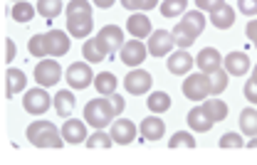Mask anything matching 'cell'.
<instances>
[{"label":"cell","instance_id":"1","mask_svg":"<svg viewBox=\"0 0 257 165\" xmlns=\"http://www.w3.org/2000/svg\"><path fill=\"white\" fill-rule=\"evenodd\" d=\"M205 28V18H203V10H193L188 15H183V20L173 28V37H176V44L181 50H188L193 42L198 40V34L203 32Z\"/></svg>","mask_w":257,"mask_h":165},{"label":"cell","instance_id":"2","mask_svg":"<svg viewBox=\"0 0 257 165\" xmlns=\"http://www.w3.org/2000/svg\"><path fill=\"white\" fill-rule=\"evenodd\" d=\"M28 140L35 148H62L64 136L50 121H32L28 126Z\"/></svg>","mask_w":257,"mask_h":165},{"label":"cell","instance_id":"3","mask_svg":"<svg viewBox=\"0 0 257 165\" xmlns=\"http://www.w3.org/2000/svg\"><path fill=\"white\" fill-rule=\"evenodd\" d=\"M111 118H116V108H114L111 99H92L84 106V121L94 128L109 126Z\"/></svg>","mask_w":257,"mask_h":165},{"label":"cell","instance_id":"4","mask_svg":"<svg viewBox=\"0 0 257 165\" xmlns=\"http://www.w3.org/2000/svg\"><path fill=\"white\" fill-rule=\"evenodd\" d=\"M183 94H186V99H191V101L208 99V94H210L208 74H205V72H200V74H188V79H183Z\"/></svg>","mask_w":257,"mask_h":165},{"label":"cell","instance_id":"5","mask_svg":"<svg viewBox=\"0 0 257 165\" xmlns=\"http://www.w3.org/2000/svg\"><path fill=\"white\" fill-rule=\"evenodd\" d=\"M35 79H37L40 86H55L62 79V66L55 60H42L35 66Z\"/></svg>","mask_w":257,"mask_h":165},{"label":"cell","instance_id":"6","mask_svg":"<svg viewBox=\"0 0 257 165\" xmlns=\"http://www.w3.org/2000/svg\"><path fill=\"white\" fill-rule=\"evenodd\" d=\"M151 84H154V76H151L146 69H134V72H128L126 79H124V86H126V92H128V94H134V96L149 94Z\"/></svg>","mask_w":257,"mask_h":165},{"label":"cell","instance_id":"7","mask_svg":"<svg viewBox=\"0 0 257 165\" xmlns=\"http://www.w3.org/2000/svg\"><path fill=\"white\" fill-rule=\"evenodd\" d=\"M50 94L45 92V86H37V89H30L28 94H25V99H23V106H25V111L32 114V116H42L47 108H50Z\"/></svg>","mask_w":257,"mask_h":165},{"label":"cell","instance_id":"8","mask_svg":"<svg viewBox=\"0 0 257 165\" xmlns=\"http://www.w3.org/2000/svg\"><path fill=\"white\" fill-rule=\"evenodd\" d=\"M173 44H176L173 32H168V30H156V32H151V37H149V54H154V57H166V54H171Z\"/></svg>","mask_w":257,"mask_h":165},{"label":"cell","instance_id":"9","mask_svg":"<svg viewBox=\"0 0 257 165\" xmlns=\"http://www.w3.org/2000/svg\"><path fill=\"white\" fill-rule=\"evenodd\" d=\"M92 79H94V74L89 69V62H74L67 69V82L72 89H87Z\"/></svg>","mask_w":257,"mask_h":165},{"label":"cell","instance_id":"10","mask_svg":"<svg viewBox=\"0 0 257 165\" xmlns=\"http://www.w3.org/2000/svg\"><path fill=\"white\" fill-rule=\"evenodd\" d=\"M146 44L141 42V40H131V42H126L121 50H119V60L124 62L126 66H139L144 60H146Z\"/></svg>","mask_w":257,"mask_h":165},{"label":"cell","instance_id":"11","mask_svg":"<svg viewBox=\"0 0 257 165\" xmlns=\"http://www.w3.org/2000/svg\"><path fill=\"white\" fill-rule=\"evenodd\" d=\"M104 44H106V50H109V54H114L116 50H121L126 42H124V30L121 28H116V25H104L99 34H96Z\"/></svg>","mask_w":257,"mask_h":165},{"label":"cell","instance_id":"12","mask_svg":"<svg viewBox=\"0 0 257 165\" xmlns=\"http://www.w3.org/2000/svg\"><path fill=\"white\" fill-rule=\"evenodd\" d=\"M186 121H188V126H191L195 133H208L210 128H213V116L203 108V106H195V108H191L188 111V116H186Z\"/></svg>","mask_w":257,"mask_h":165},{"label":"cell","instance_id":"13","mask_svg":"<svg viewBox=\"0 0 257 165\" xmlns=\"http://www.w3.org/2000/svg\"><path fill=\"white\" fill-rule=\"evenodd\" d=\"M223 57H220V52L218 50H213V47H205V50H200V54L195 57V64L200 72H205V74H210V72H215V69H223Z\"/></svg>","mask_w":257,"mask_h":165},{"label":"cell","instance_id":"14","mask_svg":"<svg viewBox=\"0 0 257 165\" xmlns=\"http://www.w3.org/2000/svg\"><path fill=\"white\" fill-rule=\"evenodd\" d=\"M223 66L227 69L230 76H245L247 69H250V57H247L245 52H230V54L225 57Z\"/></svg>","mask_w":257,"mask_h":165},{"label":"cell","instance_id":"15","mask_svg":"<svg viewBox=\"0 0 257 165\" xmlns=\"http://www.w3.org/2000/svg\"><path fill=\"white\" fill-rule=\"evenodd\" d=\"M111 138H114V143H119V146H128V143L136 138V126H134L128 118H119V121H114V126H111Z\"/></svg>","mask_w":257,"mask_h":165},{"label":"cell","instance_id":"16","mask_svg":"<svg viewBox=\"0 0 257 165\" xmlns=\"http://www.w3.org/2000/svg\"><path fill=\"white\" fill-rule=\"evenodd\" d=\"M92 25H94V20H92V15H72V18H67V30L72 37H89L92 32Z\"/></svg>","mask_w":257,"mask_h":165},{"label":"cell","instance_id":"17","mask_svg":"<svg viewBox=\"0 0 257 165\" xmlns=\"http://www.w3.org/2000/svg\"><path fill=\"white\" fill-rule=\"evenodd\" d=\"M62 136L67 143H87V126H84V121L67 118L62 126Z\"/></svg>","mask_w":257,"mask_h":165},{"label":"cell","instance_id":"18","mask_svg":"<svg viewBox=\"0 0 257 165\" xmlns=\"http://www.w3.org/2000/svg\"><path fill=\"white\" fill-rule=\"evenodd\" d=\"M25 86H28L25 72H20V69H8L5 72V96L8 99L15 96L18 92H25Z\"/></svg>","mask_w":257,"mask_h":165},{"label":"cell","instance_id":"19","mask_svg":"<svg viewBox=\"0 0 257 165\" xmlns=\"http://www.w3.org/2000/svg\"><path fill=\"white\" fill-rule=\"evenodd\" d=\"M128 34H134L136 40H144V37H151V20L144 15V12H134L126 22Z\"/></svg>","mask_w":257,"mask_h":165},{"label":"cell","instance_id":"20","mask_svg":"<svg viewBox=\"0 0 257 165\" xmlns=\"http://www.w3.org/2000/svg\"><path fill=\"white\" fill-rule=\"evenodd\" d=\"M193 62H195V60L188 54V50H178V52L168 54V72H171V74H188Z\"/></svg>","mask_w":257,"mask_h":165},{"label":"cell","instance_id":"21","mask_svg":"<svg viewBox=\"0 0 257 165\" xmlns=\"http://www.w3.org/2000/svg\"><path fill=\"white\" fill-rule=\"evenodd\" d=\"M82 54H84V60H89V64H92V62H104L106 57H111V54H109V50H106V44H104L99 37L84 42Z\"/></svg>","mask_w":257,"mask_h":165},{"label":"cell","instance_id":"22","mask_svg":"<svg viewBox=\"0 0 257 165\" xmlns=\"http://www.w3.org/2000/svg\"><path fill=\"white\" fill-rule=\"evenodd\" d=\"M47 40H50V57H64L72 47V40L62 30H50Z\"/></svg>","mask_w":257,"mask_h":165},{"label":"cell","instance_id":"23","mask_svg":"<svg viewBox=\"0 0 257 165\" xmlns=\"http://www.w3.org/2000/svg\"><path fill=\"white\" fill-rule=\"evenodd\" d=\"M139 131H141V138H144V140H159V138H163V133H166V126H163L161 118L149 116V118L141 121Z\"/></svg>","mask_w":257,"mask_h":165},{"label":"cell","instance_id":"24","mask_svg":"<svg viewBox=\"0 0 257 165\" xmlns=\"http://www.w3.org/2000/svg\"><path fill=\"white\" fill-rule=\"evenodd\" d=\"M210 22H213V28H218V30H227V28H232V22H235V10L225 2L220 10L210 12Z\"/></svg>","mask_w":257,"mask_h":165},{"label":"cell","instance_id":"25","mask_svg":"<svg viewBox=\"0 0 257 165\" xmlns=\"http://www.w3.org/2000/svg\"><path fill=\"white\" fill-rule=\"evenodd\" d=\"M72 108H74V94L69 92V89H62V92H57V96H55V111L67 118V116H72Z\"/></svg>","mask_w":257,"mask_h":165},{"label":"cell","instance_id":"26","mask_svg":"<svg viewBox=\"0 0 257 165\" xmlns=\"http://www.w3.org/2000/svg\"><path fill=\"white\" fill-rule=\"evenodd\" d=\"M94 86H96L99 94L111 96V94L116 92V76H114L111 72H101V74H96L94 76Z\"/></svg>","mask_w":257,"mask_h":165},{"label":"cell","instance_id":"27","mask_svg":"<svg viewBox=\"0 0 257 165\" xmlns=\"http://www.w3.org/2000/svg\"><path fill=\"white\" fill-rule=\"evenodd\" d=\"M28 52H30L32 57H50V40H47V34H35L30 37V42H28Z\"/></svg>","mask_w":257,"mask_h":165},{"label":"cell","instance_id":"28","mask_svg":"<svg viewBox=\"0 0 257 165\" xmlns=\"http://www.w3.org/2000/svg\"><path fill=\"white\" fill-rule=\"evenodd\" d=\"M146 104H149V111L151 114H163V111L171 108V96L166 92H154V94H149Z\"/></svg>","mask_w":257,"mask_h":165},{"label":"cell","instance_id":"29","mask_svg":"<svg viewBox=\"0 0 257 165\" xmlns=\"http://www.w3.org/2000/svg\"><path fill=\"white\" fill-rule=\"evenodd\" d=\"M240 128L247 138H255L257 136V111L255 108H245L240 114Z\"/></svg>","mask_w":257,"mask_h":165},{"label":"cell","instance_id":"30","mask_svg":"<svg viewBox=\"0 0 257 165\" xmlns=\"http://www.w3.org/2000/svg\"><path fill=\"white\" fill-rule=\"evenodd\" d=\"M37 12L45 20H55L62 12V0H37Z\"/></svg>","mask_w":257,"mask_h":165},{"label":"cell","instance_id":"31","mask_svg":"<svg viewBox=\"0 0 257 165\" xmlns=\"http://www.w3.org/2000/svg\"><path fill=\"white\" fill-rule=\"evenodd\" d=\"M188 8V0H163L161 2V15L163 18H178Z\"/></svg>","mask_w":257,"mask_h":165},{"label":"cell","instance_id":"32","mask_svg":"<svg viewBox=\"0 0 257 165\" xmlns=\"http://www.w3.org/2000/svg\"><path fill=\"white\" fill-rule=\"evenodd\" d=\"M10 15H13V20H18V22H30L32 18H35V8H32L30 2L20 0V2H15V5H13Z\"/></svg>","mask_w":257,"mask_h":165},{"label":"cell","instance_id":"33","mask_svg":"<svg viewBox=\"0 0 257 165\" xmlns=\"http://www.w3.org/2000/svg\"><path fill=\"white\" fill-rule=\"evenodd\" d=\"M208 82H210V94H223L225 86H227V69H215L208 74Z\"/></svg>","mask_w":257,"mask_h":165},{"label":"cell","instance_id":"34","mask_svg":"<svg viewBox=\"0 0 257 165\" xmlns=\"http://www.w3.org/2000/svg\"><path fill=\"white\" fill-rule=\"evenodd\" d=\"M203 108L213 116V121L218 124V121H223L225 116H227V104L220 99H208L205 104H203Z\"/></svg>","mask_w":257,"mask_h":165},{"label":"cell","instance_id":"35","mask_svg":"<svg viewBox=\"0 0 257 165\" xmlns=\"http://www.w3.org/2000/svg\"><path fill=\"white\" fill-rule=\"evenodd\" d=\"M111 143H114V138L109 133H104L101 128H96V133H92L87 138V148H111Z\"/></svg>","mask_w":257,"mask_h":165},{"label":"cell","instance_id":"36","mask_svg":"<svg viewBox=\"0 0 257 165\" xmlns=\"http://www.w3.org/2000/svg\"><path fill=\"white\" fill-rule=\"evenodd\" d=\"M168 148H195V138L188 131H178L168 140Z\"/></svg>","mask_w":257,"mask_h":165},{"label":"cell","instance_id":"37","mask_svg":"<svg viewBox=\"0 0 257 165\" xmlns=\"http://www.w3.org/2000/svg\"><path fill=\"white\" fill-rule=\"evenodd\" d=\"M72 15H92V2L89 0H69L67 18H72Z\"/></svg>","mask_w":257,"mask_h":165},{"label":"cell","instance_id":"38","mask_svg":"<svg viewBox=\"0 0 257 165\" xmlns=\"http://www.w3.org/2000/svg\"><path fill=\"white\" fill-rule=\"evenodd\" d=\"M242 146L245 143H242V138L237 133H225L220 138V148H242Z\"/></svg>","mask_w":257,"mask_h":165},{"label":"cell","instance_id":"39","mask_svg":"<svg viewBox=\"0 0 257 165\" xmlns=\"http://www.w3.org/2000/svg\"><path fill=\"white\" fill-rule=\"evenodd\" d=\"M198 10H205V12H215L225 5V0H195Z\"/></svg>","mask_w":257,"mask_h":165},{"label":"cell","instance_id":"40","mask_svg":"<svg viewBox=\"0 0 257 165\" xmlns=\"http://www.w3.org/2000/svg\"><path fill=\"white\" fill-rule=\"evenodd\" d=\"M3 60H5V62L15 60V42H13L10 37H5V40H3Z\"/></svg>","mask_w":257,"mask_h":165},{"label":"cell","instance_id":"41","mask_svg":"<svg viewBox=\"0 0 257 165\" xmlns=\"http://www.w3.org/2000/svg\"><path fill=\"white\" fill-rule=\"evenodd\" d=\"M237 8L245 15H257V0H237Z\"/></svg>","mask_w":257,"mask_h":165},{"label":"cell","instance_id":"42","mask_svg":"<svg viewBox=\"0 0 257 165\" xmlns=\"http://www.w3.org/2000/svg\"><path fill=\"white\" fill-rule=\"evenodd\" d=\"M245 96L252 101V104H257V79H250L245 84Z\"/></svg>","mask_w":257,"mask_h":165},{"label":"cell","instance_id":"43","mask_svg":"<svg viewBox=\"0 0 257 165\" xmlns=\"http://www.w3.org/2000/svg\"><path fill=\"white\" fill-rule=\"evenodd\" d=\"M121 5H124L126 10H134V12L144 10V0H121Z\"/></svg>","mask_w":257,"mask_h":165},{"label":"cell","instance_id":"44","mask_svg":"<svg viewBox=\"0 0 257 165\" xmlns=\"http://www.w3.org/2000/svg\"><path fill=\"white\" fill-rule=\"evenodd\" d=\"M245 34H247V40H252L257 44V20H250L247 22V30H245Z\"/></svg>","mask_w":257,"mask_h":165},{"label":"cell","instance_id":"45","mask_svg":"<svg viewBox=\"0 0 257 165\" xmlns=\"http://www.w3.org/2000/svg\"><path fill=\"white\" fill-rule=\"evenodd\" d=\"M109 99H111V104H114V108H116V116H119V114L124 111V96H119V94L114 92V94H111Z\"/></svg>","mask_w":257,"mask_h":165},{"label":"cell","instance_id":"46","mask_svg":"<svg viewBox=\"0 0 257 165\" xmlns=\"http://www.w3.org/2000/svg\"><path fill=\"white\" fill-rule=\"evenodd\" d=\"M96 8H101V10H109L111 5H114V0H92Z\"/></svg>","mask_w":257,"mask_h":165},{"label":"cell","instance_id":"47","mask_svg":"<svg viewBox=\"0 0 257 165\" xmlns=\"http://www.w3.org/2000/svg\"><path fill=\"white\" fill-rule=\"evenodd\" d=\"M159 5V0H144V10H154Z\"/></svg>","mask_w":257,"mask_h":165},{"label":"cell","instance_id":"48","mask_svg":"<svg viewBox=\"0 0 257 165\" xmlns=\"http://www.w3.org/2000/svg\"><path fill=\"white\" fill-rule=\"evenodd\" d=\"M247 146H250V148H257V136L252 138V140H250V143H247Z\"/></svg>","mask_w":257,"mask_h":165},{"label":"cell","instance_id":"49","mask_svg":"<svg viewBox=\"0 0 257 165\" xmlns=\"http://www.w3.org/2000/svg\"><path fill=\"white\" fill-rule=\"evenodd\" d=\"M252 79H257V64H255V69H252Z\"/></svg>","mask_w":257,"mask_h":165},{"label":"cell","instance_id":"50","mask_svg":"<svg viewBox=\"0 0 257 165\" xmlns=\"http://www.w3.org/2000/svg\"><path fill=\"white\" fill-rule=\"evenodd\" d=\"M15 2H20V0H15Z\"/></svg>","mask_w":257,"mask_h":165},{"label":"cell","instance_id":"51","mask_svg":"<svg viewBox=\"0 0 257 165\" xmlns=\"http://www.w3.org/2000/svg\"><path fill=\"white\" fill-rule=\"evenodd\" d=\"M255 47H257V44H255Z\"/></svg>","mask_w":257,"mask_h":165}]
</instances>
